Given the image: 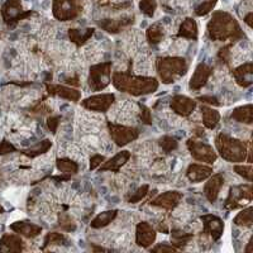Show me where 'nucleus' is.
<instances>
[{"instance_id":"23","label":"nucleus","mask_w":253,"mask_h":253,"mask_svg":"<svg viewBox=\"0 0 253 253\" xmlns=\"http://www.w3.org/2000/svg\"><path fill=\"white\" fill-rule=\"evenodd\" d=\"M252 63L248 62L234 70L233 75L241 86L247 87L252 84Z\"/></svg>"},{"instance_id":"11","label":"nucleus","mask_w":253,"mask_h":253,"mask_svg":"<svg viewBox=\"0 0 253 253\" xmlns=\"http://www.w3.org/2000/svg\"><path fill=\"white\" fill-rule=\"evenodd\" d=\"M114 101V95L113 94H101L94 95L91 98H87L83 101V107L94 112H105L112 107Z\"/></svg>"},{"instance_id":"25","label":"nucleus","mask_w":253,"mask_h":253,"mask_svg":"<svg viewBox=\"0 0 253 253\" xmlns=\"http://www.w3.org/2000/svg\"><path fill=\"white\" fill-rule=\"evenodd\" d=\"M178 37L189 38V40H196L198 38V26L193 18H186L180 26Z\"/></svg>"},{"instance_id":"4","label":"nucleus","mask_w":253,"mask_h":253,"mask_svg":"<svg viewBox=\"0 0 253 253\" xmlns=\"http://www.w3.org/2000/svg\"><path fill=\"white\" fill-rule=\"evenodd\" d=\"M187 66L184 58L166 57L160 58L157 62V71L165 84L173 83L176 78L184 75Z\"/></svg>"},{"instance_id":"41","label":"nucleus","mask_w":253,"mask_h":253,"mask_svg":"<svg viewBox=\"0 0 253 253\" xmlns=\"http://www.w3.org/2000/svg\"><path fill=\"white\" fill-rule=\"evenodd\" d=\"M147 191H148V186H147V185H144V186H142L141 189L137 190V191H135V194H133V195L130 196L129 202L130 203L139 202L141 199H143L144 196L147 195Z\"/></svg>"},{"instance_id":"26","label":"nucleus","mask_w":253,"mask_h":253,"mask_svg":"<svg viewBox=\"0 0 253 253\" xmlns=\"http://www.w3.org/2000/svg\"><path fill=\"white\" fill-rule=\"evenodd\" d=\"M92 33H94V29L92 28H87L83 32L80 29H70L69 37L72 43H75L76 46H83V44H85L89 41Z\"/></svg>"},{"instance_id":"15","label":"nucleus","mask_w":253,"mask_h":253,"mask_svg":"<svg viewBox=\"0 0 253 253\" xmlns=\"http://www.w3.org/2000/svg\"><path fill=\"white\" fill-rule=\"evenodd\" d=\"M196 107V103L193 99L187 98V96H182V95H177L171 100V108L175 113L180 115H189L194 112Z\"/></svg>"},{"instance_id":"16","label":"nucleus","mask_w":253,"mask_h":253,"mask_svg":"<svg viewBox=\"0 0 253 253\" xmlns=\"http://www.w3.org/2000/svg\"><path fill=\"white\" fill-rule=\"evenodd\" d=\"M210 75H211V69L204 63H200L190 80V87L193 90H200L207 84Z\"/></svg>"},{"instance_id":"5","label":"nucleus","mask_w":253,"mask_h":253,"mask_svg":"<svg viewBox=\"0 0 253 253\" xmlns=\"http://www.w3.org/2000/svg\"><path fill=\"white\" fill-rule=\"evenodd\" d=\"M53 17L61 22L75 19L81 13L80 0H53L52 4Z\"/></svg>"},{"instance_id":"43","label":"nucleus","mask_w":253,"mask_h":253,"mask_svg":"<svg viewBox=\"0 0 253 253\" xmlns=\"http://www.w3.org/2000/svg\"><path fill=\"white\" fill-rule=\"evenodd\" d=\"M141 118H142V121L144 122V123H147V124L151 123V112H150V109H148V108H146V107H143V105L141 107Z\"/></svg>"},{"instance_id":"42","label":"nucleus","mask_w":253,"mask_h":253,"mask_svg":"<svg viewBox=\"0 0 253 253\" xmlns=\"http://www.w3.org/2000/svg\"><path fill=\"white\" fill-rule=\"evenodd\" d=\"M60 227L62 228V229L67 230V232L75 229V224H74V223L71 221V218L67 215L62 216V218L60 219Z\"/></svg>"},{"instance_id":"48","label":"nucleus","mask_w":253,"mask_h":253,"mask_svg":"<svg viewBox=\"0 0 253 253\" xmlns=\"http://www.w3.org/2000/svg\"><path fill=\"white\" fill-rule=\"evenodd\" d=\"M252 17H253V13L251 12V13H248L247 17L245 18V23L247 24V26L250 27V28H251V27H252Z\"/></svg>"},{"instance_id":"24","label":"nucleus","mask_w":253,"mask_h":253,"mask_svg":"<svg viewBox=\"0 0 253 253\" xmlns=\"http://www.w3.org/2000/svg\"><path fill=\"white\" fill-rule=\"evenodd\" d=\"M48 92L51 95H57V96L71 101H78L80 99V92L71 89V87L61 86V85H49Z\"/></svg>"},{"instance_id":"47","label":"nucleus","mask_w":253,"mask_h":253,"mask_svg":"<svg viewBox=\"0 0 253 253\" xmlns=\"http://www.w3.org/2000/svg\"><path fill=\"white\" fill-rule=\"evenodd\" d=\"M199 100L202 101H205V103H209V104H215V105H218V101H216L215 98H208V96H203V98H200Z\"/></svg>"},{"instance_id":"30","label":"nucleus","mask_w":253,"mask_h":253,"mask_svg":"<svg viewBox=\"0 0 253 253\" xmlns=\"http://www.w3.org/2000/svg\"><path fill=\"white\" fill-rule=\"evenodd\" d=\"M164 37V28L160 23H153L147 29V40L151 44H157Z\"/></svg>"},{"instance_id":"12","label":"nucleus","mask_w":253,"mask_h":253,"mask_svg":"<svg viewBox=\"0 0 253 253\" xmlns=\"http://www.w3.org/2000/svg\"><path fill=\"white\" fill-rule=\"evenodd\" d=\"M137 245L141 246V247H150L156 239V232L152 227H151L148 223L146 221H142L139 223L138 227H137Z\"/></svg>"},{"instance_id":"33","label":"nucleus","mask_w":253,"mask_h":253,"mask_svg":"<svg viewBox=\"0 0 253 253\" xmlns=\"http://www.w3.org/2000/svg\"><path fill=\"white\" fill-rule=\"evenodd\" d=\"M49 147H51V142L48 139H46V141H42L38 144H36L35 147H31L28 150L23 151V153L26 156H28V157H36V156L41 155V153L47 152L49 150Z\"/></svg>"},{"instance_id":"31","label":"nucleus","mask_w":253,"mask_h":253,"mask_svg":"<svg viewBox=\"0 0 253 253\" xmlns=\"http://www.w3.org/2000/svg\"><path fill=\"white\" fill-rule=\"evenodd\" d=\"M57 169L65 175H75L79 170V166L76 162L67 160V158H60L57 160Z\"/></svg>"},{"instance_id":"7","label":"nucleus","mask_w":253,"mask_h":253,"mask_svg":"<svg viewBox=\"0 0 253 253\" xmlns=\"http://www.w3.org/2000/svg\"><path fill=\"white\" fill-rule=\"evenodd\" d=\"M110 75H112V63L110 62L99 63L92 66L89 76L90 87L94 91L103 90L110 83Z\"/></svg>"},{"instance_id":"20","label":"nucleus","mask_w":253,"mask_h":253,"mask_svg":"<svg viewBox=\"0 0 253 253\" xmlns=\"http://www.w3.org/2000/svg\"><path fill=\"white\" fill-rule=\"evenodd\" d=\"M23 241L15 234H5L0 239V251L1 252H22Z\"/></svg>"},{"instance_id":"32","label":"nucleus","mask_w":253,"mask_h":253,"mask_svg":"<svg viewBox=\"0 0 253 253\" xmlns=\"http://www.w3.org/2000/svg\"><path fill=\"white\" fill-rule=\"evenodd\" d=\"M253 219V208L250 207L247 209H243L238 215L234 218V224L243 225V227H251Z\"/></svg>"},{"instance_id":"35","label":"nucleus","mask_w":253,"mask_h":253,"mask_svg":"<svg viewBox=\"0 0 253 253\" xmlns=\"http://www.w3.org/2000/svg\"><path fill=\"white\" fill-rule=\"evenodd\" d=\"M156 0H141L139 1V8H141V12L143 13L147 17H152L155 14L156 10Z\"/></svg>"},{"instance_id":"18","label":"nucleus","mask_w":253,"mask_h":253,"mask_svg":"<svg viewBox=\"0 0 253 253\" xmlns=\"http://www.w3.org/2000/svg\"><path fill=\"white\" fill-rule=\"evenodd\" d=\"M181 198L182 195L178 191H167V193L158 195L152 202V205L165 208V209H173L176 205H178Z\"/></svg>"},{"instance_id":"36","label":"nucleus","mask_w":253,"mask_h":253,"mask_svg":"<svg viewBox=\"0 0 253 253\" xmlns=\"http://www.w3.org/2000/svg\"><path fill=\"white\" fill-rule=\"evenodd\" d=\"M216 3H218V0H207V1H204V3L200 4V5L196 8L195 14L198 15V17L207 15L208 13H210L211 10H213L214 6L216 5Z\"/></svg>"},{"instance_id":"40","label":"nucleus","mask_w":253,"mask_h":253,"mask_svg":"<svg viewBox=\"0 0 253 253\" xmlns=\"http://www.w3.org/2000/svg\"><path fill=\"white\" fill-rule=\"evenodd\" d=\"M15 151H17V148H15L10 142L5 141V139L0 142V155L1 156L8 155V153H13L15 152Z\"/></svg>"},{"instance_id":"8","label":"nucleus","mask_w":253,"mask_h":253,"mask_svg":"<svg viewBox=\"0 0 253 253\" xmlns=\"http://www.w3.org/2000/svg\"><path fill=\"white\" fill-rule=\"evenodd\" d=\"M109 133L113 141L118 146H124L138 138V130L132 126H122V124L109 123Z\"/></svg>"},{"instance_id":"27","label":"nucleus","mask_w":253,"mask_h":253,"mask_svg":"<svg viewBox=\"0 0 253 253\" xmlns=\"http://www.w3.org/2000/svg\"><path fill=\"white\" fill-rule=\"evenodd\" d=\"M202 114H203V122L204 126L209 129H214L218 126L219 121H220V114L216 110L211 109V108L203 107L202 108Z\"/></svg>"},{"instance_id":"9","label":"nucleus","mask_w":253,"mask_h":253,"mask_svg":"<svg viewBox=\"0 0 253 253\" xmlns=\"http://www.w3.org/2000/svg\"><path fill=\"white\" fill-rule=\"evenodd\" d=\"M187 148H189L190 153L193 155V157L195 160H198V161L211 164V162H214L216 160V153L214 152L213 148L208 146V144L203 143V142L190 139L187 142Z\"/></svg>"},{"instance_id":"2","label":"nucleus","mask_w":253,"mask_h":253,"mask_svg":"<svg viewBox=\"0 0 253 253\" xmlns=\"http://www.w3.org/2000/svg\"><path fill=\"white\" fill-rule=\"evenodd\" d=\"M113 84L121 91L129 92L135 96L153 92L158 86L156 79L129 75V74H124V72H115L113 75Z\"/></svg>"},{"instance_id":"38","label":"nucleus","mask_w":253,"mask_h":253,"mask_svg":"<svg viewBox=\"0 0 253 253\" xmlns=\"http://www.w3.org/2000/svg\"><path fill=\"white\" fill-rule=\"evenodd\" d=\"M160 146H161V148L165 152L169 153L172 152L173 150L177 148V142L173 138H171V137H162V138L160 139Z\"/></svg>"},{"instance_id":"46","label":"nucleus","mask_w":253,"mask_h":253,"mask_svg":"<svg viewBox=\"0 0 253 253\" xmlns=\"http://www.w3.org/2000/svg\"><path fill=\"white\" fill-rule=\"evenodd\" d=\"M153 252H173L176 248L173 246H166V245H158L157 247L153 248Z\"/></svg>"},{"instance_id":"44","label":"nucleus","mask_w":253,"mask_h":253,"mask_svg":"<svg viewBox=\"0 0 253 253\" xmlns=\"http://www.w3.org/2000/svg\"><path fill=\"white\" fill-rule=\"evenodd\" d=\"M60 118H56V117H51V118H48V128L49 130H51L52 133H56V130H57V126L58 124H60Z\"/></svg>"},{"instance_id":"49","label":"nucleus","mask_w":253,"mask_h":253,"mask_svg":"<svg viewBox=\"0 0 253 253\" xmlns=\"http://www.w3.org/2000/svg\"><path fill=\"white\" fill-rule=\"evenodd\" d=\"M4 213V208L0 205V214H3Z\"/></svg>"},{"instance_id":"1","label":"nucleus","mask_w":253,"mask_h":253,"mask_svg":"<svg viewBox=\"0 0 253 253\" xmlns=\"http://www.w3.org/2000/svg\"><path fill=\"white\" fill-rule=\"evenodd\" d=\"M208 35L214 41H233L245 36L238 22L225 12L214 13L208 23Z\"/></svg>"},{"instance_id":"22","label":"nucleus","mask_w":253,"mask_h":253,"mask_svg":"<svg viewBox=\"0 0 253 253\" xmlns=\"http://www.w3.org/2000/svg\"><path fill=\"white\" fill-rule=\"evenodd\" d=\"M129 158V151H122V152L117 153L113 158H110L109 161L105 162V164L100 167V171H113V172H118L119 169H121Z\"/></svg>"},{"instance_id":"13","label":"nucleus","mask_w":253,"mask_h":253,"mask_svg":"<svg viewBox=\"0 0 253 253\" xmlns=\"http://www.w3.org/2000/svg\"><path fill=\"white\" fill-rule=\"evenodd\" d=\"M204 229L209 236L213 237V239L220 238L224 230V223L221 221L220 218L215 215H204L202 216Z\"/></svg>"},{"instance_id":"10","label":"nucleus","mask_w":253,"mask_h":253,"mask_svg":"<svg viewBox=\"0 0 253 253\" xmlns=\"http://www.w3.org/2000/svg\"><path fill=\"white\" fill-rule=\"evenodd\" d=\"M246 200L247 202L252 200V189H251L250 185L236 186L230 191L225 207L229 208V209H236V208L241 207L242 202H246Z\"/></svg>"},{"instance_id":"29","label":"nucleus","mask_w":253,"mask_h":253,"mask_svg":"<svg viewBox=\"0 0 253 253\" xmlns=\"http://www.w3.org/2000/svg\"><path fill=\"white\" fill-rule=\"evenodd\" d=\"M117 216V210H108V211H104V213L99 214L94 220L91 221L92 228H103L105 225H108L109 223H112L113 220Z\"/></svg>"},{"instance_id":"17","label":"nucleus","mask_w":253,"mask_h":253,"mask_svg":"<svg viewBox=\"0 0 253 253\" xmlns=\"http://www.w3.org/2000/svg\"><path fill=\"white\" fill-rule=\"evenodd\" d=\"M223 184H224V177L221 175H214L213 177L208 180L204 186V194L210 203L215 202Z\"/></svg>"},{"instance_id":"14","label":"nucleus","mask_w":253,"mask_h":253,"mask_svg":"<svg viewBox=\"0 0 253 253\" xmlns=\"http://www.w3.org/2000/svg\"><path fill=\"white\" fill-rule=\"evenodd\" d=\"M10 229L19 236H23L26 238H35V237L40 236L42 232V228L37 224H33L31 221H15L10 225Z\"/></svg>"},{"instance_id":"45","label":"nucleus","mask_w":253,"mask_h":253,"mask_svg":"<svg viewBox=\"0 0 253 253\" xmlns=\"http://www.w3.org/2000/svg\"><path fill=\"white\" fill-rule=\"evenodd\" d=\"M104 161V156L101 155H95L91 157V164H90V167H91V170L96 169L99 165H101V162Z\"/></svg>"},{"instance_id":"37","label":"nucleus","mask_w":253,"mask_h":253,"mask_svg":"<svg viewBox=\"0 0 253 253\" xmlns=\"http://www.w3.org/2000/svg\"><path fill=\"white\" fill-rule=\"evenodd\" d=\"M63 243H66V237L63 236L61 233H48L47 234L46 239H44V245L49 246V245H63Z\"/></svg>"},{"instance_id":"39","label":"nucleus","mask_w":253,"mask_h":253,"mask_svg":"<svg viewBox=\"0 0 253 253\" xmlns=\"http://www.w3.org/2000/svg\"><path fill=\"white\" fill-rule=\"evenodd\" d=\"M234 170H236V172L238 173V175L243 176L246 180L252 181V166H251V165H248V166H245V165H237V166H234Z\"/></svg>"},{"instance_id":"19","label":"nucleus","mask_w":253,"mask_h":253,"mask_svg":"<svg viewBox=\"0 0 253 253\" xmlns=\"http://www.w3.org/2000/svg\"><path fill=\"white\" fill-rule=\"evenodd\" d=\"M133 23V17H122L118 19H103L99 23V26L104 31L109 32V33H118L124 27H128Z\"/></svg>"},{"instance_id":"34","label":"nucleus","mask_w":253,"mask_h":253,"mask_svg":"<svg viewBox=\"0 0 253 253\" xmlns=\"http://www.w3.org/2000/svg\"><path fill=\"white\" fill-rule=\"evenodd\" d=\"M191 238H193V234L184 233V232H180V230H173L171 242H172L173 246L180 247V246L186 245L187 242H189Z\"/></svg>"},{"instance_id":"28","label":"nucleus","mask_w":253,"mask_h":253,"mask_svg":"<svg viewBox=\"0 0 253 253\" xmlns=\"http://www.w3.org/2000/svg\"><path fill=\"white\" fill-rule=\"evenodd\" d=\"M232 119H236V121L242 122V123L251 124L253 121V109L252 105L248 104L245 107L237 108L233 113H232Z\"/></svg>"},{"instance_id":"3","label":"nucleus","mask_w":253,"mask_h":253,"mask_svg":"<svg viewBox=\"0 0 253 253\" xmlns=\"http://www.w3.org/2000/svg\"><path fill=\"white\" fill-rule=\"evenodd\" d=\"M216 148L221 157L230 162H241L246 158V144L241 141L230 138L225 134H219L215 139Z\"/></svg>"},{"instance_id":"21","label":"nucleus","mask_w":253,"mask_h":253,"mask_svg":"<svg viewBox=\"0 0 253 253\" xmlns=\"http://www.w3.org/2000/svg\"><path fill=\"white\" fill-rule=\"evenodd\" d=\"M213 173V169L208 166H203V165L193 164L190 165L189 169H187V177H189L190 181L193 182H200L205 178L209 177L210 175Z\"/></svg>"},{"instance_id":"6","label":"nucleus","mask_w":253,"mask_h":253,"mask_svg":"<svg viewBox=\"0 0 253 253\" xmlns=\"http://www.w3.org/2000/svg\"><path fill=\"white\" fill-rule=\"evenodd\" d=\"M32 14H35L31 10H24L22 1L20 0H6L5 4L1 8V15L5 22L6 26L13 27L20 22L24 20L26 18L31 17Z\"/></svg>"}]
</instances>
